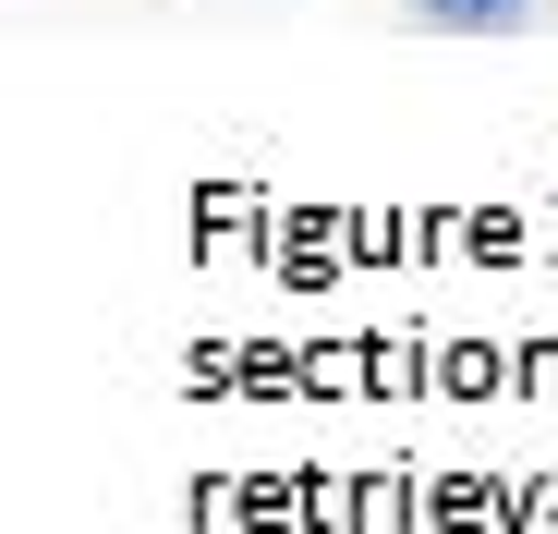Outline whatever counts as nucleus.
Masks as SVG:
<instances>
[{"instance_id": "obj_1", "label": "nucleus", "mask_w": 558, "mask_h": 534, "mask_svg": "<svg viewBox=\"0 0 558 534\" xmlns=\"http://www.w3.org/2000/svg\"><path fill=\"white\" fill-rule=\"evenodd\" d=\"M413 25H437V37H510V25H534V0H413Z\"/></svg>"}]
</instances>
